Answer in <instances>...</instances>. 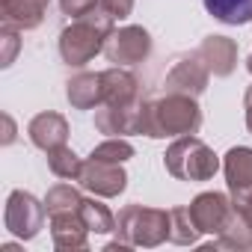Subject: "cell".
Returning <instances> with one entry per match:
<instances>
[{"label":"cell","instance_id":"obj_1","mask_svg":"<svg viewBox=\"0 0 252 252\" xmlns=\"http://www.w3.org/2000/svg\"><path fill=\"white\" fill-rule=\"evenodd\" d=\"M202 128V110L193 95L166 92L160 98L143 101V134L163 140V137H187Z\"/></svg>","mask_w":252,"mask_h":252},{"label":"cell","instance_id":"obj_2","mask_svg":"<svg viewBox=\"0 0 252 252\" xmlns=\"http://www.w3.org/2000/svg\"><path fill=\"white\" fill-rule=\"evenodd\" d=\"M113 15H107L101 6L86 12L83 18H74L60 33V57L65 65H86L92 57H98L107 45V36L113 33Z\"/></svg>","mask_w":252,"mask_h":252},{"label":"cell","instance_id":"obj_3","mask_svg":"<svg viewBox=\"0 0 252 252\" xmlns=\"http://www.w3.org/2000/svg\"><path fill=\"white\" fill-rule=\"evenodd\" d=\"M169 240V211L143 208V205H125L116 220V240L107 249H128V246H160Z\"/></svg>","mask_w":252,"mask_h":252},{"label":"cell","instance_id":"obj_4","mask_svg":"<svg viewBox=\"0 0 252 252\" xmlns=\"http://www.w3.org/2000/svg\"><path fill=\"white\" fill-rule=\"evenodd\" d=\"M163 163L166 172L178 181H211L220 169V158L196 134L175 137V143L163 155Z\"/></svg>","mask_w":252,"mask_h":252},{"label":"cell","instance_id":"obj_5","mask_svg":"<svg viewBox=\"0 0 252 252\" xmlns=\"http://www.w3.org/2000/svg\"><path fill=\"white\" fill-rule=\"evenodd\" d=\"M45 214H48L45 202H39L33 193L12 190L6 199V211H3V225L21 240H33L45 225Z\"/></svg>","mask_w":252,"mask_h":252},{"label":"cell","instance_id":"obj_6","mask_svg":"<svg viewBox=\"0 0 252 252\" xmlns=\"http://www.w3.org/2000/svg\"><path fill=\"white\" fill-rule=\"evenodd\" d=\"M104 54L113 65H137L152 54V36L149 30L128 24V27H119L107 36Z\"/></svg>","mask_w":252,"mask_h":252},{"label":"cell","instance_id":"obj_7","mask_svg":"<svg viewBox=\"0 0 252 252\" xmlns=\"http://www.w3.org/2000/svg\"><path fill=\"white\" fill-rule=\"evenodd\" d=\"M143 101L134 104H98L95 107V128L107 137L143 134Z\"/></svg>","mask_w":252,"mask_h":252},{"label":"cell","instance_id":"obj_8","mask_svg":"<svg viewBox=\"0 0 252 252\" xmlns=\"http://www.w3.org/2000/svg\"><path fill=\"white\" fill-rule=\"evenodd\" d=\"M77 181L92 196L113 199V196L125 193V187H128V172L122 169V163H104V160L89 158V160H83V169H80Z\"/></svg>","mask_w":252,"mask_h":252},{"label":"cell","instance_id":"obj_9","mask_svg":"<svg viewBox=\"0 0 252 252\" xmlns=\"http://www.w3.org/2000/svg\"><path fill=\"white\" fill-rule=\"evenodd\" d=\"M231 214H234V202H228V196L225 193H217V190L199 193L190 202V217L196 220V225H199L202 234H214L217 237L228 225Z\"/></svg>","mask_w":252,"mask_h":252},{"label":"cell","instance_id":"obj_10","mask_svg":"<svg viewBox=\"0 0 252 252\" xmlns=\"http://www.w3.org/2000/svg\"><path fill=\"white\" fill-rule=\"evenodd\" d=\"M208 65L199 60V54H187V57H178L163 80V89L166 92H181V95H193L199 98L205 89H208Z\"/></svg>","mask_w":252,"mask_h":252},{"label":"cell","instance_id":"obj_11","mask_svg":"<svg viewBox=\"0 0 252 252\" xmlns=\"http://www.w3.org/2000/svg\"><path fill=\"white\" fill-rule=\"evenodd\" d=\"M196 54H199V60L208 65V71L214 77H228L234 71V65H237V45L228 36H208V39H202Z\"/></svg>","mask_w":252,"mask_h":252},{"label":"cell","instance_id":"obj_12","mask_svg":"<svg viewBox=\"0 0 252 252\" xmlns=\"http://www.w3.org/2000/svg\"><path fill=\"white\" fill-rule=\"evenodd\" d=\"M27 137L36 149L42 152H51V149H60L65 146L68 140V122L60 116V113H39L30 119L27 125Z\"/></svg>","mask_w":252,"mask_h":252},{"label":"cell","instance_id":"obj_13","mask_svg":"<svg viewBox=\"0 0 252 252\" xmlns=\"http://www.w3.org/2000/svg\"><path fill=\"white\" fill-rule=\"evenodd\" d=\"M51 237H54L57 249H65V252L86 249L89 246V225L83 222L80 211L57 214V217H51Z\"/></svg>","mask_w":252,"mask_h":252},{"label":"cell","instance_id":"obj_14","mask_svg":"<svg viewBox=\"0 0 252 252\" xmlns=\"http://www.w3.org/2000/svg\"><path fill=\"white\" fill-rule=\"evenodd\" d=\"M51 0H0V15L3 24H12L18 30H36L48 15Z\"/></svg>","mask_w":252,"mask_h":252},{"label":"cell","instance_id":"obj_15","mask_svg":"<svg viewBox=\"0 0 252 252\" xmlns=\"http://www.w3.org/2000/svg\"><path fill=\"white\" fill-rule=\"evenodd\" d=\"M222 169H225V181H228L231 199H237V196L252 190V149H246V146L228 149V155L222 160Z\"/></svg>","mask_w":252,"mask_h":252},{"label":"cell","instance_id":"obj_16","mask_svg":"<svg viewBox=\"0 0 252 252\" xmlns=\"http://www.w3.org/2000/svg\"><path fill=\"white\" fill-rule=\"evenodd\" d=\"M65 98L77 110H92V107L104 104V80H101V71L98 74H92V71L74 74L65 83Z\"/></svg>","mask_w":252,"mask_h":252},{"label":"cell","instance_id":"obj_17","mask_svg":"<svg viewBox=\"0 0 252 252\" xmlns=\"http://www.w3.org/2000/svg\"><path fill=\"white\" fill-rule=\"evenodd\" d=\"M104 80V104H134L140 101V80L125 71L122 65H113L107 71H101Z\"/></svg>","mask_w":252,"mask_h":252},{"label":"cell","instance_id":"obj_18","mask_svg":"<svg viewBox=\"0 0 252 252\" xmlns=\"http://www.w3.org/2000/svg\"><path fill=\"white\" fill-rule=\"evenodd\" d=\"M205 9L222 24H249L252 21V0H205Z\"/></svg>","mask_w":252,"mask_h":252},{"label":"cell","instance_id":"obj_19","mask_svg":"<svg viewBox=\"0 0 252 252\" xmlns=\"http://www.w3.org/2000/svg\"><path fill=\"white\" fill-rule=\"evenodd\" d=\"M214 246H217V249H252V228H249L246 220L237 214V208H234L228 225L217 234Z\"/></svg>","mask_w":252,"mask_h":252},{"label":"cell","instance_id":"obj_20","mask_svg":"<svg viewBox=\"0 0 252 252\" xmlns=\"http://www.w3.org/2000/svg\"><path fill=\"white\" fill-rule=\"evenodd\" d=\"M199 225L190 217V208H169V240L178 246H193L199 240Z\"/></svg>","mask_w":252,"mask_h":252},{"label":"cell","instance_id":"obj_21","mask_svg":"<svg viewBox=\"0 0 252 252\" xmlns=\"http://www.w3.org/2000/svg\"><path fill=\"white\" fill-rule=\"evenodd\" d=\"M80 205H83V196H80V190L71 187V184H57V187H51L48 196H45V211H48V217L80 211Z\"/></svg>","mask_w":252,"mask_h":252},{"label":"cell","instance_id":"obj_22","mask_svg":"<svg viewBox=\"0 0 252 252\" xmlns=\"http://www.w3.org/2000/svg\"><path fill=\"white\" fill-rule=\"evenodd\" d=\"M48 155V166L57 178H65V181H77L80 178V169H83V160L68 149V146H60V149H51L45 152Z\"/></svg>","mask_w":252,"mask_h":252},{"label":"cell","instance_id":"obj_23","mask_svg":"<svg viewBox=\"0 0 252 252\" xmlns=\"http://www.w3.org/2000/svg\"><path fill=\"white\" fill-rule=\"evenodd\" d=\"M80 217H83V222L89 225V231H95V234H110V231H116V217H113L110 208L101 205L98 199H83Z\"/></svg>","mask_w":252,"mask_h":252},{"label":"cell","instance_id":"obj_24","mask_svg":"<svg viewBox=\"0 0 252 252\" xmlns=\"http://www.w3.org/2000/svg\"><path fill=\"white\" fill-rule=\"evenodd\" d=\"M89 158L104 160V163H125V160L134 158V146L128 140H122V137H113V140H104L101 146H95Z\"/></svg>","mask_w":252,"mask_h":252},{"label":"cell","instance_id":"obj_25","mask_svg":"<svg viewBox=\"0 0 252 252\" xmlns=\"http://www.w3.org/2000/svg\"><path fill=\"white\" fill-rule=\"evenodd\" d=\"M18 48H21V39H18V27L12 24H3L0 27V65L9 68L18 57Z\"/></svg>","mask_w":252,"mask_h":252},{"label":"cell","instance_id":"obj_26","mask_svg":"<svg viewBox=\"0 0 252 252\" xmlns=\"http://www.w3.org/2000/svg\"><path fill=\"white\" fill-rule=\"evenodd\" d=\"M60 6H63V15H68V18H83L86 12H92V9L101 6V0H60Z\"/></svg>","mask_w":252,"mask_h":252},{"label":"cell","instance_id":"obj_27","mask_svg":"<svg viewBox=\"0 0 252 252\" xmlns=\"http://www.w3.org/2000/svg\"><path fill=\"white\" fill-rule=\"evenodd\" d=\"M101 9L107 15H113L116 21H122L134 12V0H101Z\"/></svg>","mask_w":252,"mask_h":252},{"label":"cell","instance_id":"obj_28","mask_svg":"<svg viewBox=\"0 0 252 252\" xmlns=\"http://www.w3.org/2000/svg\"><path fill=\"white\" fill-rule=\"evenodd\" d=\"M231 202H234L237 214L246 220V225L252 228V190H249V193H243V196H237V199H231Z\"/></svg>","mask_w":252,"mask_h":252},{"label":"cell","instance_id":"obj_29","mask_svg":"<svg viewBox=\"0 0 252 252\" xmlns=\"http://www.w3.org/2000/svg\"><path fill=\"white\" fill-rule=\"evenodd\" d=\"M9 143H15V122H12V116H3V146H9Z\"/></svg>","mask_w":252,"mask_h":252},{"label":"cell","instance_id":"obj_30","mask_svg":"<svg viewBox=\"0 0 252 252\" xmlns=\"http://www.w3.org/2000/svg\"><path fill=\"white\" fill-rule=\"evenodd\" d=\"M243 107H246V128H249V134H252V86H249L246 95H243Z\"/></svg>","mask_w":252,"mask_h":252},{"label":"cell","instance_id":"obj_31","mask_svg":"<svg viewBox=\"0 0 252 252\" xmlns=\"http://www.w3.org/2000/svg\"><path fill=\"white\" fill-rule=\"evenodd\" d=\"M246 68H249V74H252V54H249V60H246Z\"/></svg>","mask_w":252,"mask_h":252}]
</instances>
